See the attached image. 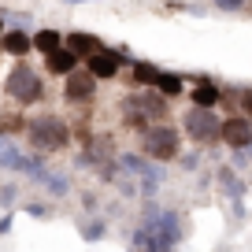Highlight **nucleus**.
<instances>
[{
  "label": "nucleus",
  "instance_id": "obj_16",
  "mask_svg": "<svg viewBox=\"0 0 252 252\" xmlns=\"http://www.w3.org/2000/svg\"><path fill=\"white\" fill-rule=\"evenodd\" d=\"M241 108H245V115H249V119H252V89H249V93H245V96H241Z\"/></svg>",
  "mask_w": 252,
  "mask_h": 252
},
{
  "label": "nucleus",
  "instance_id": "obj_6",
  "mask_svg": "<svg viewBox=\"0 0 252 252\" xmlns=\"http://www.w3.org/2000/svg\"><path fill=\"white\" fill-rule=\"evenodd\" d=\"M93 93H96V78L89 71H74V74H67V89H63V96L71 104H86V100H93Z\"/></svg>",
  "mask_w": 252,
  "mask_h": 252
},
{
  "label": "nucleus",
  "instance_id": "obj_9",
  "mask_svg": "<svg viewBox=\"0 0 252 252\" xmlns=\"http://www.w3.org/2000/svg\"><path fill=\"white\" fill-rule=\"evenodd\" d=\"M67 48H71L74 56H82V60H89V56L104 52V45L93 37V33H71V37H67Z\"/></svg>",
  "mask_w": 252,
  "mask_h": 252
},
{
  "label": "nucleus",
  "instance_id": "obj_1",
  "mask_svg": "<svg viewBox=\"0 0 252 252\" xmlns=\"http://www.w3.org/2000/svg\"><path fill=\"white\" fill-rule=\"evenodd\" d=\"M26 134H30V145L41 149V152H60V149H67V141H71V130H67V123H63L60 115L33 119V123L26 126Z\"/></svg>",
  "mask_w": 252,
  "mask_h": 252
},
{
  "label": "nucleus",
  "instance_id": "obj_18",
  "mask_svg": "<svg viewBox=\"0 0 252 252\" xmlns=\"http://www.w3.org/2000/svg\"><path fill=\"white\" fill-rule=\"evenodd\" d=\"M0 30H4V23H0Z\"/></svg>",
  "mask_w": 252,
  "mask_h": 252
},
{
  "label": "nucleus",
  "instance_id": "obj_15",
  "mask_svg": "<svg viewBox=\"0 0 252 252\" xmlns=\"http://www.w3.org/2000/svg\"><path fill=\"white\" fill-rule=\"evenodd\" d=\"M33 48H41L45 56H52L56 48H60V33H56V30H41L37 37H33Z\"/></svg>",
  "mask_w": 252,
  "mask_h": 252
},
{
  "label": "nucleus",
  "instance_id": "obj_13",
  "mask_svg": "<svg viewBox=\"0 0 252 252\" xmlns=\"http://www.w3.org/2000/svg\"><path fill=\"white\" fill-rule=\"evenodd\" d=\"M4 48H8V52H11V56H26V52H30V48H33V41H30V37H26V33H19V30H11V33H8V37H4Z\"/></svg>",
  "mask_w": 252,
  "mask_h": 252
},
{
  "label": "nucleus",
  "instance_id": "obj_17",
  "mask_svg": "<svg viewBox=\"0 0 252 252\" xmlns=\"http://www.w3.org/2000/svg\"><path fill=\"white\" fill-rule=\"evenodd\" d=\"M215 4H219V8H230V11H234V8H241L245 0H215Z\"/></svg>",
  "mask_w": 252,
  "mask_h": 252
},
{
  "label": "nucleus",
  "instance_id": "obj_14",
  "mask_svg": "<svg viewBox=\"0 0 252 252\" xmlns=\"http://www.w3.org/2000/svg\"><path fill=\"white\" fill-rule=\"evenodd\" d=\"M159 74H163V71L152 67V63H137V67H134V82H137V86H152V89H156Z\"/></svg>",
  "mask_w": 252,
  "mask_h": 252
},
{
  "label": "nucleus",
  "instance_id": "obj_2",
  "mask_svg": "<svg viewBox=\"0 0 252 252\" xmlns=\"http://www.w3.org/2000/svg\"><path fill=\"white\" fill-rule=\"evenodd\" d=\"M141 152L149 159L167 163V159H174L182 152V134L174 130V126H167V123H152L149 130L141 134Z\"/></svg>",
  "mask_w": 252,
  "mask_h": 252
},
{
  "label": "nucleus",
  "instance_id": "obj_3",
  "mask_svg": "<svg viewBox=\"0 0 252 252\" xmlns=\"http://www.w3.org/2000/svg\"><path fill=\"white\" fill-rule=\"evenodd\" d=\"M8 96L15 104H37L41 96H45V86H41V78H37V71H30L26 63H19L15 71L8 74Z\"/></svg>",
  "mask_w": 252,
  "mask_h": 252
},
{
  "label": "nucleus",
  "instance_id": "obj_7",
  "mask_svg": "<svg viewBox=\"0 0 252 252\" xmlns=\"http://www.w3.org/2000/svg\"><path fill=\"white\" fill-rule=\"evenodd\" d=\"M126 104H134L145 119H167V100L159 93H152V89H141V93L126 96Z\"/></svg>",
  "mask_w": 252,
  "mask_h": 252
},
{
  "label": "nucleus",
  "instance_id": "obj_12",
  "mask_svg": "<svg viewBox=\"0 0 252 252\" xmlns=\"http://www.w3.org/2000/svg\"><path fill=\"white\" fill-rule=\"evenodd\" d=\"M182 89H186V82H182L178 74H159V82H156V93L163 96V100L167 96H178Z\"/></svg>",
  "mask_w": 252,
  "mask_h": 252
},
{
  "label": "nucleus",
  "instance_id": "obj_10",
  "mask_svg": "<svg viewBox=\"0 0 252 252\" xmlns=\"http://www.w3.org/2000/svg\"><path fill=\"white\" fill-rule=\"evenodd\" d=\"M215 104H219V89H215V82L197 78V89H193V108H208V111H212Z\"/></svg>",
  "mask_w": 252,
  "mask_h": 252
},
{
  "label": "nucleus",
  "instance_id": "obj_4",
  "mask_svg": "<svg viewBox=\"0 0 252 252\" xmlns=\"http://www.w3.org/2000/svg\"><path fill=\"white\" fill-rule=\"evenodd\" d=\"M219 130H222V119H215V111H208V108H189V115H186V134L193 137L197 145L219 141Z\"/></svg>",
  "mask_w": 252,
  "mask_h": 252
},
{
  "label": "nucleus",
  "instance_id": "obj_11",
  "mask_svg": "<svg viewBox=\"0 0 252 252\" xmlns=\"http://www.w3.org/2000/svg\"><path fill=\"white\" fill-rule=\"evenodd\" d=\"M48 71L52 74H74V63H78V56L71 52V48H56L52 56H48Z\"/></svg>",
  "mask_w": 252,
  "mask_h": 252
},
{
  "label": "nucleus",
  "instance_id": "obj_5",
  "mask_svg": "<svg viewBox=\"0 0 252 252\" xmlns=\"http://www.w3.org/2000/svg\"><path fill=\"white\" fill-rule=\"evenodd\" d=\"M219 137L230 145V149H249V145H252V119H249V115H230V119H222Z\"/></svg>",
  "mask_w": 252,
  "mask_h": 252
},
{
  "label": "nucleus",
  "instance_id": "obj_8",
  "mask_svg": "<svg viewBox=\"0 0 252 252\" xmlns=\"http://www.w3.org/2000/svg\"><path fill=\"white\" fill-rule=\"evenodd\" d=\"M89 74L93 78H115L119 74V56L115 52H96V56H89Z\"/></svg>",
  "mask_w": 252,
  "mask_h": 252
}]
</instances>
